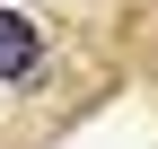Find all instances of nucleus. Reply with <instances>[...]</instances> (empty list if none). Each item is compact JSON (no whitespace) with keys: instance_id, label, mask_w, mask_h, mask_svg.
<instances>
[{"instance_id":"obj_1","label":"nucleus","mask_w":158,"mask_h":149,"mask_svg":"<svg viewBox=\"0 0 158 149\" xmlns=\"http://www.w3.org/2000/svg\"><path fill=\"white\" fill-rule=\"evenodd\" d=\"M44 62V26L18 9H0V79H27V70Z\"/></svg>"}]
</instances>
